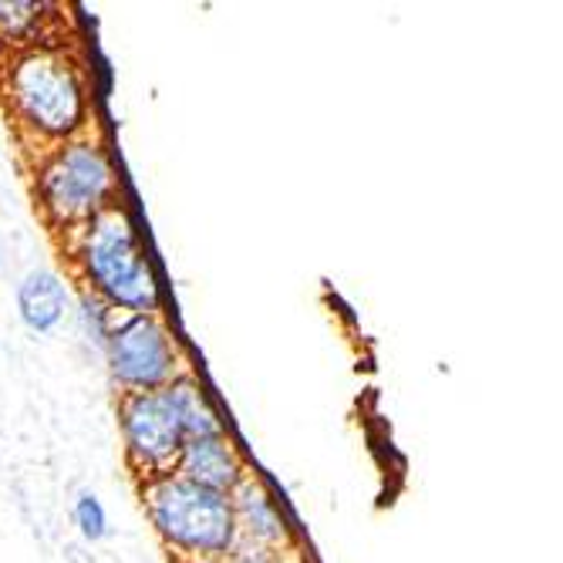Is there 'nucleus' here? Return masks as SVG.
Listing matches in <instances>:
<instances>
[{"mask_svg": "<svg viewBox=\"0 0 563 563\" xmlns=\"http://www.w3.org/2000/svg\"><path fill=\"white\" fill-rule=\"evenodd\" d=\"M44 11L47 4H34V0H0V37L31 44L47 18Z\"/></svg>", "mask_w": 563, "mask_h": 563, "instance_id": "obj_10", "label": "nucleus"}, {"mask_svg": "<svg viewBox=\"0 0 563 563\" xmlns=\"http://www.w3.org/2000/svg\"><path fill=\"white\" fill-rule=\"evenodd\" d=\"M78 324H81V331H85V338L88 341H98L101 347H106V341H109V331H112V307L101 300V297H95L91 290H85L81 297H78Z\"/></svg>", "mask_w": 563, "mask_h": 563, "instance_id": "obj_11", "label": "nucleus"}, {"mask_svg": "<svg viewBox=\"0 0 563 563\" xmlns=\"http://www.w3.org/2000/svg\"><path fill=\"white\" fill-rule=\"evenodd\" d=\"M71 307V290L62 280V274L55 271H31L21 287H18V314L24 321L27 331L34 334H51L58 331V324L65 321Z\"/></svg>", "mask_w": 563, "mask_h": 563, "instance_id": "obj_8", "label": "nucleus"}, {"mask_svg": "<svg viewBox=\"0 0 563 563\" xmlns=\"http://www.w3.org/2000/svg\"><path fill=\"white\" fill-rule=\"evenodd\" d=\"M119 426L132 466L148 479L169 473L189 439L220 432L217 412L192 378H176L159 391L125 395L119 405Z\"/></svg>", "mask_w": 563, "mask_h": 563, "instance_id": "obj_2", "label": "nucleus"}, {"mask_svg": "<svg viewBox=\"0 0 563 563\" xmlns=\"http://www.w3.org/2000/svg\"><path fill=\"white\" fill-rule=\"evenodd\" d=\"M109 372L125 388V395L159 391L179 375V347L159 314H129L112 324L109 341Z\"/></svg>", "mask_w": 563, "mask_h": 563, "instance_id": "obj_6", "label": "nucleus"}, {"mask_svg": "<svg viewBox=\"0 0 563 563\" xmlns=\"http://www.w3.org/2000/svg\"><path fill=\"white\" fill-rule=\"evenodd\" d=\"M75 264L95 297L112 311L159 314V284L139 246L135 227L122 207H109L75 230Z\"/></svg>", "mask_w": 563, "mask_h": 563, "instance_id": "obj_3", "label": "nucleus"}, {"mask_svg": "<svg viewBox=\"0 0 563 563\" xmlns=\"http://www.w3.org/2000/svg\"><path fill=\"white\" fill-rule=\"evenodd\" d=\"M148 520L156 533L192 556H227L236 547L240 527L233 517V503L223 493L196 486L173 470L152 476L145 486Z\"/></svg>", "mask_w": 563, "mask_h": 563, "instance_id": "obj_5", "label": "nucleus"}, {"mask_svg": "<svg viewBox=\"0 0 563 563\" xmlns=\"http://www.w3.org/2000/svg\"><path fill=\"white\" fill-rule=\"evenodd\" d=\"M34 176L41 210L55 227L78 230L98 213L115 207V169L98 139L78 135L71 142L51 145Z\"/></svg>", "mask_w": 563, "mask_h": 563, "instance_id": "obj_4", "label": "nucleus"}, {"mask_svg": "<svg viewBox=\"0 0 563 563\" xmlns=\"http://www.w3.org/2000/svg\"><path fill=\"white\" fill-rule=\"evenodd\" d=\"M71 517H75L78 533H81L88 543H98V540H106V537H109V514H106V506H101V499H98L91 489L78 493Z\"/></svg>", "mask_w": 563, "mask_h": 563, "instance_id": "obj_12", "label": "nucleus"}, {"mask_svg": "<svg viewBox=\"0 0 563 563\" xmlns=\"http://www.w3.org/2000/svg\"><path fill=\"white\" fill-rule=\"evenodd\" d=\"M230 503H233V517H236V527H243L250 533L253 543H280L287 537V527H284V517L280 509L274 506L271 493L257 483V479H243L233 493H230Z\"/></svg>", "mask_w": 563, "mask_h": 563, "instance_id": "obj_9", "label": "nucleus"}, {"mask_svg": "<svg viewBox=\"0 0 563 563\" xmlns=\"http://www.w3.org/2000/svg\"><path fill=\"white\" fill-rule=\"evenodd\" d=\"M176 476L230 496L246 479V470H243V459H240L236 445L220 429L213 435H196L183 445V452L176 459Z\"/></svg>", "mask_w": 563, "mask_h": 563, "instance_id": "obj_7", "label": "nucleus"}, {"mask_svg": "<svg viewBox=\"0 0 563 563\" xmlns=\"http://www.w3.org/2000/svg\"><path fill=\"white\" fill-rule=\"evenodd\" d=\"M233 563H274V560H271V550L264 543H253L246 550H236Z\"/></svg>", "mask_w": 563, "mask_h": 563, "instance_id": "obj_13", "label": "nucleus"}, {"mask_svg": "<svg viewBox=\"0 0 563 563\" xmlns=\"http://www.w3.org/2000/svg\"><path fill=\"white\" fill-rule=\"evenodd\" d=\"M4 98L18 125L51 145L78 139L88 129V88L75 58L58 47L31 44L11 58Z\"/></svg>", "mask_w": 563, "mask_h": 563, "instance_id": "obj_1", "label": "nucleus"}]
</instances>
